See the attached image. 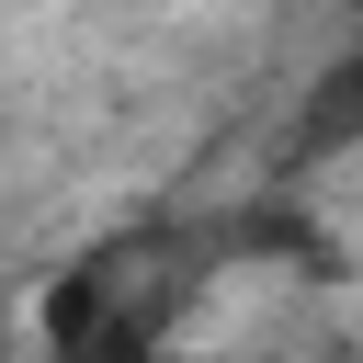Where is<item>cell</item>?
<instances>
[{
	"label": "cell",
	"instance_id": "1",
	"mask_svg": "<svg viewBox=\"0 0 363 363\" xmlns=\"http://www.w3.org/2000/svg\"><path fill=\"white\" fill-rule=\"evenodd\" d=\"M170 306H182L170 250L159 238H102L34 295V340H45V363H159Z\"/></svg>",
	"mask_w": 363,
	"mask_h": 363
},
{
	"label": "cell",
	"instance_id": "2",
	"mask_svg": "<svg viewBox=\"0 0 363 363\" xmlns=\"http://www.w3.org/2000/svg\"><path fill=\"white\" fill-rule=\"evenodd\" d=\"M329 91H340V102H329V113H340V125H352V113H363V45H352V57H340V79H329Z\"/></svg>",
	"mask_w": 363,
	"mask_h": 363
}]
</instances>
